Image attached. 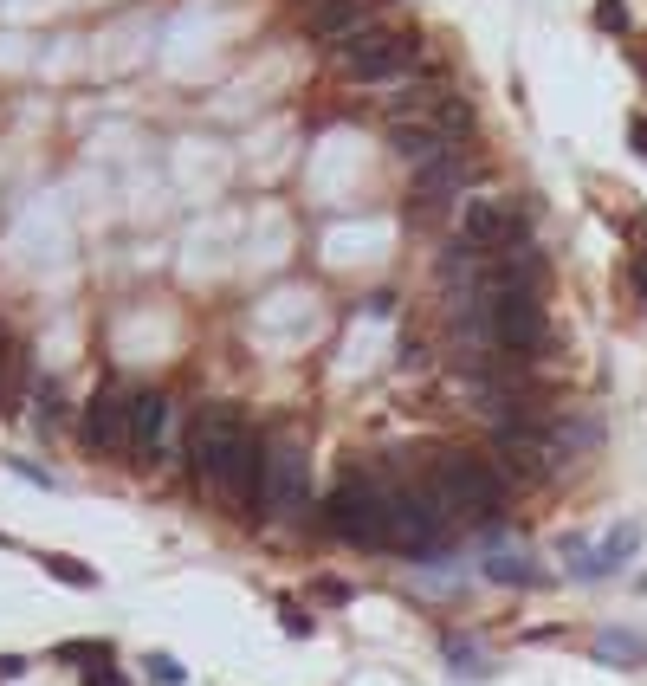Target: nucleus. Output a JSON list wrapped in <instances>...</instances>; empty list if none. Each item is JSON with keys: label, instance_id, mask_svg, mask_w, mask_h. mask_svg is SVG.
<instances>
[{"label": "nucleus", "instance_id": "aec40b11", "mask_svg": "<svg viewBox=\"0 0 647 686\" xmlns=\"http://www.w3.org/2000/svg\"><path fill=\"white\" fill-rule=\"evenodd\" d=\"M596 26L602 33H628V7L622 0H596Z\"/></svg>", "mask_w": 647, "mask_h": 686}, {"label": "nucleus", "instance_id": "4468645a", "mask_svg": "<svg viewBox=\"0 0 647 686\" xmlns=\"http://www.w3.org/2000/svg\"><path fill=\"white\" fill-rule=\"evenodd\" d=\"M596 654H602V661H622V667H641V661H647V641L628 635V628H602V635H596Z\"/></svg>", "mask_w": 647, "mask_h": 686}, {"label": "nucleus", "instance_id": "f257e3e1", "mask_svg": "<svg viewBox=\"0 0 647 686\" xmlns=\"http://www.w3.org/2000/svg\"><path fill=\"white\" fill-rule=\"evenodd\" d=\"M188 460L233 512H259V479H266V441L246 428L240 408H201L188 434Z\"/></svg>", "mask_w": 647, "mask_h": 686}, {"label": "nucleus", "instance_id": "7ed1b4c3", "mask_svg": "<svg viewBox=\"0 0 647 686\" xmlns=\"http://www.w3.org/2000/svg\"><path fill=\"white\" fill-rule=\"evenodd\" d=\"M428 492L440 499V512L453 518V525H486V518H499V473H492L486 460H473V454H447L434 466V479H428Z\"/></svg>", "mask_w": 647, "mask_h": 686}, {"label": "nucleus", "instance_id": "9b49d317", "mask_svg": "<svg viewBox=\"0 0 647 686\" xmlns=\"http://www.w3.org/2000/svg\"><path fill=\"white\" fill-rule=\"evenodd\" d=\"M389 149H395V156H402V162H408L415 175L453 156V143H447V136L434 130V123H389Z\"/></svg>", "mask_w": 647, "mask_h": 686}, {"label": "nucleus", "instance_id": "5701e85b", "mask_svg": "<svg viewBox=\"0 0 647 686\" xmlns=\"http://www.w3.org/2000/svg\"><path fill=\"white\" fill-rule=\"evenodd\" d=\"M279 622H285V628H292V635H298V641H305V635H311V628H318V622H311V615H305V609H279Z\"/></svg>", "mask_w": 647, "mask_h": 686}, {"label": "nucleus", "instance_id": "ddd939ff", "mask_svg": "<svg viewBox=\"0 0 647 686\" xmlns=\"http://www.w3.org/2000/svg\"><path fill=\"white\" fill-rule=\"evenodd\" d=\"M635 551H641V531H635V525H615L609 538L596 544V576L622 570V564H628V557H635Z\"/></svg>", "mask_w": 647, "mask_h": 686}, {"label": "nucleus", "instance_id": "b1692460", "mask_svg": "<svg viewBox=\"0 0 647 686\" xmlns=\"http://www.w3.org/2000/svg\"><path fill=\"white\" fill-rule=\"evenodd\" d=\"M628 143H635V156H647V123H641V117L628 123Z\"/></svg>", "mask_w": 647, "mask_h": 686}, {"label": "nucleus", "instance_id": "f8f14e48", "mask_svg": "<svg viewBox=\"0 0 647 686\" xmlns=\"http://www.w3.org/2000/svg\"><path fill=\"white\" fill-rule=\"evenodd\" d=\"M460 188H466V162H460V156H447V162H434V169H421V175H415V208L428 214L434 201L447 208Z\"/></svg>", "mask_w": 647, "mask_h": 686}, {"label": "nucleus", "instance_id": "39448f33", "mask_svg": "<svg viewBox=\"0 0 647 686\" xmlns=\"http://www.w3.org/2000/svg\"><path fill=\"white\" fill-rule=\"evenodd\" d=\"M453 518L440 512V499L428 486H389V551H408V557H428L453 538Z\"/></svg>", "mask_w": 647, "mask_h": 686}, {"label": "nucleus", "instance_id": "a211bd4d", "mask_svg": "<svg viewBox=\"0 0 647 686\" xmlns=\"http://www.w3.org/2000/svg\"><path fill=\"white\" fill-rule=\"evenodd\" d=\"M46 564H52V576H59V583H78V589H91V583H98V570H91V564H78V557H46Z\"/></svg>", "mask_w": 647, "mask_h": 686}, {"label": "nucleus", "instance_id": "1a4fd4ad", "mask_svg": "<svg viewBox=\"0 0 647 686\" xmlns=\"http://www.w3.org/2000/svg\"><path fill=\"white\" fill-rule=\"evenodd\" d=\"M382 13V0H311L305 13V33L318 39V46H350L356 33H369Z\"/></svg>", "mask_w": 647, "mask_h": 686}, {"label": "nucleus", "instance_id": "4be33fe9", "mask_svg": "<svg viewBox=\"0 0 647 686\" xmlns=\"http://www.w3.org/2000/svg\"><path fill=\"white\" fill-rule=\"evenodd\" d=\"M447 654H453V661H460V667H466V674H486V661H479V654H473V648H466V641H447Z\"/></svg>", "mask_w": 647, "mask_h": 686}, {"label": "nucleus", "instance_id": "423d86ee", "mask_svg": "<svg viewBox=\"0 0 647 686\" xmlns=\"http://www.w3.org/2000/svg\"><path fill=\"white\" fill-rule=\"evenodd\" d=\"M305 447L266 441V479H259V518H298L305 512Z\"/></svg>", "mask_w": 647, "mask_h": 686}, {"label": "nucleus", "instance_id": "9d476101", "mask_svg": "<svg viewBox=\"0 0 647 686\" xmlns=\"http://www.w3.org/2000/svg\"><path fill=\"white\" fill-rule=\"evenodd\" d=\"M169 434H175V402L162 389H136V402H130V454L162 460L169 454Z\"/></svg>", "mask_w": 647, "mask_h": 686}, {"label": "nucleus", "instance_id": "412c9836", "mask_svg": "<svg viewBox=\"0 0 647 686\" xmlns=\"http://www.w3.org/2000/svg\"><path fill=\"white\" fill-rule=\"evenodd\" d=\"M143 667H149V680H162V686H182V680H188V674H182V661H169V654H149Z\"/></svg>", "mask_w": 647, "mask_h": 686}, {"label": "nucleus", "instance_id": "20e7f679", "mask_svg": "<svg viewBox=\"0 0 647 686\" xmlns=\"http://www.w3.org/2000/svg\"><path fill=\"white\" fill-rule=\"evenodd\" d=\"M415 59H421V39L402 33V26H369L350 46H337L343 78H356V85H395V78L415 72Z\"/></svg>", "mask_w": 647, "mask_h": 686}, {"label": "nucleus", "instance_id": "6e6552de", "mask_svg": "<svg viewBox=\"0 0 647 686\" xmlns=\"http://www.w3.org/2000/svg\"><path fill=\"white\" fill-rule=\"evenodd\" d=\"M130 402L136 395L123 389L117 376L98 382V395H91V408H85V441L98 447V454H130Z\"/></svg>", "mask_w": 647, "mask_h": 686}, {"label": "nucleus", "instance_id": "6ab92c4d", "mask_svg": "<svg viewBox=\"0 0 647 686\" xmlns=\"http://www.w3.org/2000/svg\"><path fill=\"white\" fill-rule=\"evenodd\" d=\"M492 576H499V583H538V570H531L525 557H492Z\"/></svg>", "mask_w": 647, "mask_h": 686}, {"label": "nucleus", "instance_id": "2eb2a0df", "mask_svg": "<svg viewBox=\"0 0 647 686\" xmlns=\"http://www.w3.org/2000/svg\"><path fill=\"white\" fill-rule=\"evenodd\" d=\"M428 123H434L440 136H447V143H453V136H466V130H473V111H466L460 98H440L434 111H428Z\"/></svg>", "mask_w": 647, "mask_h": 686}, {"label": "nucleus", "instance_id": "393cba45", "mask_svg": "<svg viewBox=\"0 0 647 686\" xmlns=\"http://www.w3.org/2000/svg\"><path fill=\"white\" fill-rule=\"evenodd\" d=\"M628 279H635V292H641V305H647V259H635V272H628Z\"/></svg>", "mask_w": 647, "mask_h": 686}, {"label": "nucleus", "instance_id": "dca6fc26", "mask_svg": "<svg viewBox=\"0 0 647 686\" xmlns=\"http://www.w3.org/2000/svg\"><path fill=\"white\" fill-rule=\"evenodd\" d=\"M59 661L91 667V674H110V648H104V641H65V648H59Z\"/></svg>", "mask_w": 647, "mask_h": 686}, {"label": "nucleus", "instance_id": "f3484780", "mask_svg": "<svg viewBox=\"0 0 647 686\" xmlns=\"http://www.w3.org/2000/svg\"><path fill=\"white\" fill-rule=\"evenodd\" d=\"M13 376H20V343H13V331L0 324V408L13 402Z\"/></svg>", "mask_w": 647, "mask_h": 686}, {"label": "nucleus", "instance_id": "f03ea898", "mask_svg": "<svg viewBox=\"0 0 647 686\" xmlns=\"http://www.w3.org/2000/svg\"><path fill=\"white\" fill-rule=\"evenodd\" d=\"M324 525H330V538H343V544L382 551V544H389V486H376L363 466H350L324 499Z\"/></svg>", "mask_w": 647, "mask_h": 686}, {"label": "nucleus", "instance_id": "0eeeda50", "mask_svg": "<svg viewBox=\"0 0 647 686\" xmlns=\"http://www.w3.org/2000/svg\"><path fill=\"white\" fill-rule=\"evenodd\" d=\"M460 240H473L479 253H505L512 240H525V208L505 195H466L460 201Z\"/></svg>", "mask_w": 647, "mask_h": 686}]
</instances>
